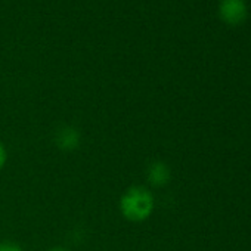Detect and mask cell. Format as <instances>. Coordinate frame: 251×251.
Instances as JSON below:
<instances>
[{
    "label": "cell",
    "instance_id": "6da1fadb",
    "mask_svg": "<svg viewBox=\"0 0 251 251\" xmlns=\"http://www.w3.org/2000/svg\"><path fill=\"white\" fill-rule=\"evenodd\" d=\"M118 210L126 220L132 223H142L152 216L155 210V197L147 186H129L120 197Z\"/></svg>",
    "mask_w": 251,
    "mask_h": 251
},
{
    "label": "cell",
    "instance_id": "7a4b0ae2",
    "mask_svg": "<svg viewBox=\"0 0 251 251\" xmlns=\"http://www.w3.org/2000/svg\"><path fill=\"white\" fill-rule=\"evenodd\" d=\"M53 142H55L58 150L65 151V152H71L80 147L81 133L77 127H74V126H62L61 129L56 130Z\"/></svg>",
    "mask_w": 251,
    "mask_h": 251
},
{
    "label": "cell",
    "instance_id": "3957f363",
    "mask_svg": "<svg viewBox=\"0 0 251 251\" xmlns=\"http://www.w3.org/2000/svg\"><path fill=\"white\" fill-rule=\"evenodd\" d=\"M147 179L152 188H164L172 180V170L164 161H154L147 170Z\"/></svg>",
    "mask_w": 251,
    "mask_h": 251
},
{
    "label": "cell",
    "instance_id": "277c9868",
    "mask_svg": "<svg viewBox=\"0 0 251 251\" xmlns=\"http://www.w3.org/2000/svg\"><path fill=\"white\" fill-rule=\"evenodd\" d=\"M247 8L244 0H222L220 3V15L225 21L236 24L245 18Z\"/></svg>",
    "mask_w": 251,
    "mask_h": 251
},
{
    "label": "cell",
    "instance_id": "5b68a950",
    "mask_svg": "<svg viewBox=\"0 0 251 251\" xmlns=\"http://www.w3.org/2000/svg\"><path fill=\"white\" fill-rule=\"evenodd\" d=\"M0 251H24L23 247L14 241H3L0 242Z\"/></svg>",
    "mask_w": 251,
    "mask_h": 251
},
{
    "label": "cell",
    "instance_id": "8992f818",
    "mask_svg": "<svg viewBox=\"0 0 251 251\" xmlns=\"http://www.w3.org/2000/svg\"><path fill=\"white\" fill-rule=\"evenodd\" d=\"M6 161H8V151L3 142L0 141V170H3V167L6 166Z\"/></svg>",
    "mask_w": 251,
    "mask_h": 251
},
{
    "label": "cell",
    "instance_id": "52a82bcc",
    "mask_svg": "<svg viewBox=\"0 0 251 251\" xmlns=\"http://www.w3.org/2000/svg\"><path fill=\"white\" fill-rule=\"evenodd\" d=\"M48 251H70V250L65 248V247H52V248L48 250Z\"/></svg>",
    "mask_w": 251,
    "mask_h": 251
}]
</instances>
